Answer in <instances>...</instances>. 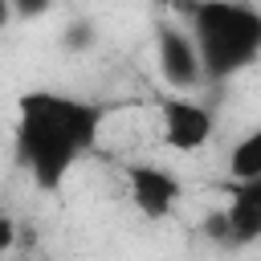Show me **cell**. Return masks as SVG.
Wrapping results in <instances>:
<instances>
[{"instance_id":"cell-1","label":"cell","mask_w":261,"mask_h":261,"mask_svg":"<svg viewBox=\"0 0 261 261\" xmlns=\"http://www.w3.org/2000/svg\"><path fill=\"white\" fill-rule=\"evenodd\" d=\"M102 110L57 98V94H29L20 102V155L33 167L41 188H57L69 163L94 147Z\"/></svg>"},{"instance_id":"cell-2","label":"cell","mask_w":261,"mask_h":261,"mask_svg":"<svg viewBox=\"0 0 261 261\" xmlns=\"http://www.w3.org/2000/svg\"><path fill=\"white\" fill-rule=\"evenodd\" d=\"M261 45V20L237 4H200L196 12V49L208 73H228L249 61Z\"/></svg>"},{"instance_id":"cell-3","label":"cell","mask_w":261,"mask_h":261,"mask_svg":"<svg viewBox=\"0 0 261 261\" xmlns=\"http://www.w3.org/2000/svg\"><path fill=\"white\" fill-rule=\"evenodd\" d=\"M159 126H163V143L171 151H196L212 139V114H208V106H200L192 98H163Z\"/></svg>"},{"instance_id":"cell-4","label":"cell","mask_w":261,"mask_h":261,"mask_svg":"<svg viewBox=\"0 0 261 261\" xmlns=\"http://www.w3.org/2000/svg\"><path fill=\"white\" fill-rule=\"evenodd\" d=\"M126 188H130V200L143 216L151 220H163L175 204H179V179L163 167H151V163H139L126 171Z\"/></svg>"},{"instance_id":"cell-5","label":"cell","mask_w":261,"mask_h":261,"mask_svg":"<svg viewBox=\"0 0 261 261\" xmlns=\"http://www.w3.org/2000/svg\"><path fill=\"white\" fill-rule=\"evenodd\" d=\"M159 65H163V77L175 86V90H188L204 77V61H200V49L179 33V29H163L159 33Z\"/></svg>"},{"instance_id":"cell-6","label":"cell","mask_w":261,"mask_h":261,"mask_svg":"<svg viewBox=\"0 0 261 261\" xmlns=\"http://www.w3.org/2000/svg\"><path fill=\"white\" fill-rule=\"evenodd\" d=\"M224 232H228L237 245L261 241V204H249V200L232 196L228 208H224Z\"/></svg>"},{"instance_id":"cell-7","label":"cell","mask_w":261,"mask_h":261,"mask_svg":"<svg viewBox=\"0 0 261 261\" xmlns=\"http://www.w3.org/2000/svg\"><path fill=\"white\" fill-rule=\"evenodd\" d=\"M228 175H232V179H253V175H261V126L249 130V135L232 147V155H228Z\"/></svg>"},{"instance_id":"cell-8","label":"cell","mask_w":261,"mask_h":261,"mask_svg":"<svg viewBox=\"0 0 261 261\" xmlns=\"http://www.w3.org/2000/svg\"><path fill=\"white\" fill-rule=\"evenodd\" d=\"M232 196H241V200H249V204H261V175H253V179H237Z\"/></svg>"},{"instance_id":"cell-9","label":"cell","mask_w":261,"mask_h":261,"mask_svg":"<svg viewBox=\"0 0 261 261\" xmlns=\"http://www.w3.org/2000/svg\"><path fill=\"white\" fill-rule=\"evenodd\" d=\"M12 245H16V220L0 212V253H8Z\"/></svg>"},{"instance_id":"cell-10","label":"cell","mask_w":261,"mask_h":261,"mask_svg":"<svg viewBox=\"0 0 261 261\" xmlns=\"http://www.w3.org/2000/svg\"><path fill=\"white\" fill-rule=\"evenodd\" d=\"M45 4H49V0H12V12L33 16V12H45Z\"/></svg>"},{"instance_id":"cell-11","label":"cell","mask_w":261,"mask_h":261,"mask_svg":"<svg viewBox=\"0 0 261 261\" xmlns=\"http://www.w3.org/2000/svg\"><path fill=\"white\" fill-rule=\"evenodd\" d=\"M12 20V0H0V29Z\"/></svg>"}]
</instances>
